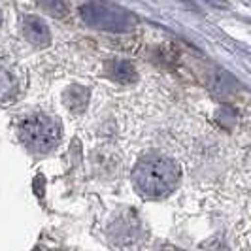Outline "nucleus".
I'll return each instance as SVG.
<instances>
[{"label": "nucleus", "mask_w": 251, "mask_h": 251, "mask_svg": "<svg viewBox=\"0 0 251 251\" xmlns=\"http://www.w3.org/2000/svg\"><path fill=\"white\" fill-rule=\"evenodd\" d=\"M179 164L161 153H150L140 159L132 170V183L144 199H164L179 183Z\"/></svg>", "instance_id": "obj_1"}, {"label": "nucleus", "mask_w": 251, "mask_h": 251, "mask_svg": "<svg viewBox=\"0 0 251 251\" xmlns=\"http://www.w3.org/2000/svg\"><path fill=\"white\" fill-rule=\"evenodd\" d=\"M17 134L28 151L50 153L61 140V123L46 113H28L19 121Z\"/></svg>", "instance_id": "obj_2"}, {"label": "nucleus", "mask_w": 251, "mask_h": 251, "mask_svg": "<svg viewBox=\"0 0 251 251\" xmlns=\"http://www.w3.org/2000/svg\"><path fill=\"white\" fill-rule=\"evenodd\" d=\"M110 236H113L115 240V246L119 248H134L140 240L144 238V232H142V225H140L138 219H119L115 221L110 228Z\"/></svg>", "instance_id": "obj_3"}, {"label": "nucleus", "mask_w": 251, "mask_h": 251, "mask_svg": "<svg viewBox=\"0 0 251 251\" xmlns=\"http://www.w3.org/2000/svg\"><path fill=\"white\" fill-rule=\"evenodd\" d=\"M123 12L113 8V6H106V4H89L83 8V17L87 19L89 23L95 25H115L119 23Z\"/></svg>", "instance_id": "obj_4"}, {"label": "nucleus", "mask_w": 251, "mask_h": 251, "mask_svg": "<svg viewBox=\"0 0 251 251\" xmlns=\"http://www.w3.org/2000/svg\"><path fill=\"white\" fill-rule=\"evenodd\" d=\"M23 34L34 46H48L50 44V30H48L46 23L38 17H32V15L25 17V21H23Z\"/></svg>", "instance_id": "obj_5"}, {"label": "nucleus", "mask_w": 251, "mask_h": 251, "mask_svg": "<svg viewBox=\"0 0 251 251\" xmlns=\"http://www.w3.org/2000/svg\"><path fill=\"white\" fill-rule=\"evenodd\" d=\"M19 93V79L8 64H0V102H12Z\"/></svg>", "instance_id": "obj_6"}, {"label": "nucleus", "mask_w": 251, "mask_h": 251, "mask_svg": "<svg viewBox=\"0 0 251 251\" xmlns=\"http://www.w3.org/2000/svg\"><path fill=\"white\" fill-rule=\"evenodd\" d=\"M38 4L48 13L55 15V17H64L66 15V4H64V0H38Z\"/></svg>", "instance_id": "obj_7"}, {"label": "nucleus", "mask_w": 251, "mask_h": 251, "mask_svg": "<svg viewBox=\"0 0 251 251\" xmlns=\"http://www.w3.org/2000/svg\"><path fill=\"white\" fill-rule=\"evenodd\" d=\"M0 25H2V15H0Z\"/></svg>", "instance_id": "obj_8"}]
</instances>
